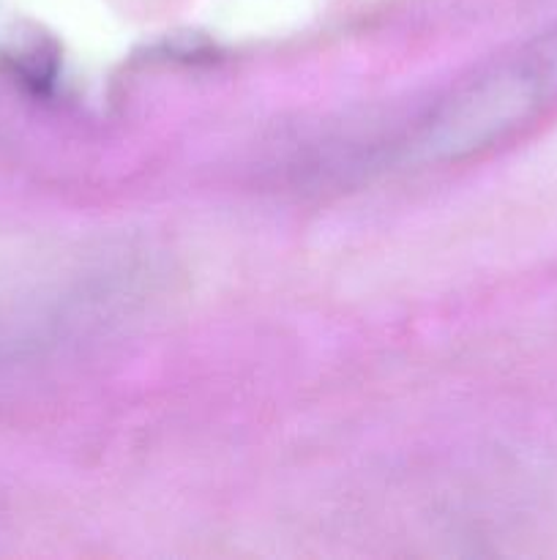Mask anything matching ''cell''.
<instances>
[{"label":"cell","mask_w":557,"mask_h":560,"mask_svg":"<svg viewBox=\"0 0 557 560\" xmlns=\"http://www.w3.org/2000/svg\"><path fill=\"white\" fill-rule=\"evenodd\" d=\"M557 104V31L497 55L440 104L426 126L435 156L462 159L497 145Z\"/></svg>","instance_id":"cell-1"}]
</instances>
